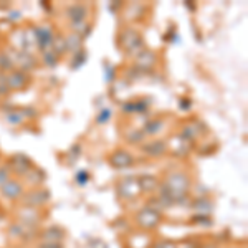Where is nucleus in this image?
Instances as JSON below:
<instances>
[{
    "instance_id": "f257e3e1",
    "label": "nucleus",
    "mask_w": 248,
    "mask_h": 248,
    "mask_svg": "<svg viewBox=\"0 0 248 248\" xmlns=\"http://www.w3.org/2000/svg\"><path fill=\"white\" fill-rule=\"evenodd\" d=\"M162 182L166 184V187L169 189L172 197H174L175 205H186L184 201H187V195L192 192V186H194L189 172L182 169L170 170Z\"/></svg>"
},
{
    "instance_id": "f03ea898",
    "label": "nucleus",
    "mask_w": 248,
    "mask_h": 248,
    "mask_svg": "<svg viewBox=\"0 0 248 248\" xmlns=\"http://www.w3.org/2000/svg\"><path fill=\"white\" fill-rule=\"evenodd\" d=\"M118 40H119V48H121L124 53H126V57H129V58H136L144 48H146L142 35L139 33L138 29H133V27H124V29L119 31Z\"/></svg>"
},
{
    "instance_id": "7ed1b4c3",
    "label": "nucleus",
    "mask_w": 248,
    "mask_h": 248,
    "mask_svg": "<svg viewBox=\"0 0 248 248\" xmlns=\"http://www.w3.org/2000/svg\"><path fill=\"white\" fill-rule=\"evenodd\" d=\"M134 220L141 230H146V232L155 230L162 222V212H157V210L151 209L149 205H146L136 212Z\"/></svg>"
},
{
    "instance_id": "20e7f679",
    "label": "nucleus",
    "mask_w": 248,
    "mask_h": 248,
    "mask_svg": "<svg viewBox=\"0 0 248 248\" xmlns=\"http://www.w3.org/2000/svg\"><path fill=\"white\" fill-rule=\"evenodd\" d=\"M12 60H14L15 70L25 71V73L30 75V71L37 70L40 65V60L35 57L31 51H20L17 48H9Z\"/></svg>"
},
{
    "instance_id": "39448f33",
    "label": "nucleus",
    "mask_w": 248,
    "mask_h": 248,
    "mask_svg": "<svg viewBox=\"0 0 248 248\" xmlns=\"http://www.w3.org/2000/svg\"><path fill=\"white\" fill-rule=\"evenodd\" d=\"M22 205L31 207V209H40V207L46 205L51 201V194L46 187H33L30 190H25L23 197L20 199Z\"/></svg>"
},
{
    "instance_id": "423d86ee",
    "label": "nucleus",
    "mask_w": 248,
    "mask_h": 248,
    "mask_svg": "<svg viewBox=\"0 0 248 248\" xmlns=\"http://www.w3.org/2000/svg\"><path fill=\"white\" fill-rule=\"evenodd\" d=\"M7 166H9L12 175H17V179H22L23 181V179L30 174V170L35 167V164L30 157H27L25 154H14L9 157Z\"/></svg>"
},
{
    "instance_id": "0eeeda50",
    "label": "nucleus",
    "mask_w": 248,
    "mask_h": 248,
    "mask_svg": "<svg viewBox=\"0 0 248 248\" xmlns=\"http://www.w3.org/2000/svg\"><path fill=\"white\" fill-rule=\"evenodd\" d=\"M31 37H33V43L43 53V51H48L51 48V43H53L55 38V30L51 25H37L31 29Z\"/></svg>"
},
{
    "instance_id": "6e6552de",
    "label": "nucleus",
    "mask_w": 248,
    "mask_h": 248,
    "mask_svg": "<svg viewBox=\"0 0 248 248\" xmlns=\"http://www.w3.org/2000/svg\"><path fill=\"white\" fill-rule=\"evenodd\" d=\"M139 149H141V153L146 155V157H151V159H159V157H162V155L169 154L167 141L161 138H153V139H149V141H144Z\"/></svg>"
},
{
    "instance_id": "1a4fd4ad",
    "label": "nucleus",
    "mask_w": 248,
    "mask_h": 248,
    "mask_svg": "<svg viewBox=\"0 0 248 248\" xmlns=\"http://www.w3.org/2000/svg\"><path fill=\"white\" fill-rule=\"evenodd\" d=\"M108 164H109L113 169L124 170V169H129V167L134 166L136 157L127 149L118 147V149H114L113 153L108 155Z\"/></svg>"
},
{
    "instance_id": "9d476101",
    "label": "nucleus",
    "mask_w": 248,
    "mask_h": 248,
    "mask_svg": "<svg viewBox=\"0 0 248 248\" xmlns=\"http://www.w3.org/2000/svg\"><path fill=\"white\" fill-rule=\"evenodd\" d=\"M119 199L123 201H136L141 195V189H139L138 177H124L116 186Z\"/></svg>"
},
{
    "instance_id": "9b49d317",
    "label": "nucleus",
    "mask_w": 248,
    "mask_h": 248,
    "mask_svg": "<svg viewBox=\"0 0 248 248\" xmlns=\"http://www.w3.org/2000/svg\"><path fill=\"white\" fill-rule=\"evenodd\" d=\"M25 184H23L22 179H17V177H12L9 182H5L2 187H0V195L3 199L10 202H15V201H20L25 194Z\"/></svg>"
},
{
    "instance_id": "f8f14e48",
    "label": "nucleus",
    "mask_w": 248,
    "mask_h": 248,
    "mask_svg": "<svg viewBox=\"0 0 248 248\" xmlns=\"http://www.w3.org/2000/svg\"><path fill=\"white\" fill-rule=\"evenodd\" d=\"M40 230L37 227H29L25 223H12L9 227V237L12 240H23V242H31L33 238H38Z\"/></svg>"
},
{
    "instance_id": "ddd939ff",
    "label": "nucleus",
    "mask_w": 248,
    "mask_h": 248,
    "mask_svg": "<svg viewBox=\"0 0 248 248\" xmlns=\"http://www.w3.org/2000/svg\"><path fill=\"white\" fill-rule=\"evenodd\" d=\"M203 133V123H201L199 119H195V121H187L184 123L181 126V129H179L177 136L181 139H184L186 142L192 144L195 141V139H199Z\"/></svg>"
},
{
    "instance_id": "4468645a",
    "label": "nucleus",
    "mask_w": 248,
    "mask_h": 248,
    "mask_svg": "<svg viewBox=\"0 0 248 248\" xmlns=\"http://www.w3.org/2000/svg\"><path fill=\"white\" fill-rule=\"evenodd\" d=\"M157 62H159L157 53H155L154 50H147V48H144L141 53L134 58V66L138 68V70H141L142 73H149L151 70H154L155 68Z\"/></svg>"
},
{
    "instance_id": "2eb2a0df",
    "label": "nucleus",
    "mask_w": 248,
    "mask_h": 248,
    "mask_svg": "<svg viewBox=\"0 0 248 248\" xmlns=\"http://www.w3.org/2000/svg\"><path fill=\"white\" fill-rule=\"evenodd\" d=\"M66 238V230L60 225H48L38 233V240L42 243H63Z\"/></svg>"
},
{
    "instance_id": "dca6fc26",
    "label": "nucleus",
    "mask_w": 248,
    "mask_h": 248,
    "mask_svg": "<svg viewBox=\"0 0 248 248\" xmlns=\"http://www.w3.org/2000/svg\"><path fill=\"white\" fill-rule=\"evenodd\" d=\"M7 79H9V86L12 91H23L31 85V77L25 71L12 70L7 73Z\"/></svg>"
},
{
    "instance_id": "f3484780",
    "label": "nucleus",
    "mask_w": 248,
    "mask_h": 248,
    "mask_svg": "<svg viewBox=\"0 0 248 248\" xmlns=\"http://www.w3.org/2000/svg\"><path fill=\"white\" fill-rule=\"evenodd\" d=\"M91 14V7L88 5V3H71V5L66 7L65 10V15L66 18L71 22H83V20H88V17H90Z\"/></svg>"
},
{
    "instance_id": "a211bd4d",
    "label": "nucleus",
    "mask_w": 248,
    "mask_h": 248,
    "mask_svg": "<svg viewBox=\"0 0 248 248\" xmlns=\"http://www.w3.org/2000/svg\"><path fill=\"white\" fill-rule=\"evenodd\" d=\"M17 218L20 223H25L29 227H38L42 215H40L38 209H31V207L22 205L20 209H17Z\"/></svg>"
},
{
    "instance_id": "6ab92c4d",
    "label": "nucleus",
    "mask_w": 248,
    "mask_h": 248,
    "mask_svg": "<svg viewBox=\"0 0 248 248\" xmlns=\"http://www.w3.org/2000/svg\"><path fill=\"white\" fill-rule=\"evenodd\" d=\"M166 119L164 118H153V119H147L142 126V133L146 138H157L159 134H162L166 131Z\"/></svg>"
},
{
    "instance_id": "aec40b11",
    "label": "nucleus",
    "mask_w": 248,
    "mask_h": 248,
    "mask_svg": "<svg viewBox=\"0 0 248 248\" xmlns=\"http://www.w3.org/2000/svg\"><path fill=\"white\" fill-rule=\"evenodd\" d=\"M138 184H139V189H141V194H149L153 195L157 192L159 189V181L157 175H153V174H142L138 177Z\"/></svg>"
},
{
    "instance_id": "412c9836",
    "label": "nucleus",
    "mask_w": 248,
    "mask_h": 248,
    "mask_svg": "<svg viewBox=\"0 0 248 248\" xmlns=\"http://www.w3.org/2000/svg\"><path fill=\"white\" fill-rule=\"evenodd\" d=\"M146 12L147 5H144L141 2H133L124 7V17H126L127 22H139V20L146 17Z\"/></svg>"
},
{
    "instance_id": "4be33fe9",
    "label": "nucleus",
    "mask_w": 248,
    "mask_h": 248,
    "mask_svg": "<svg viewBox=\"0 0 248 248\" xmlns=\"http://www.w3.org/2000/svg\"><path fill=\"white\" fill-rule=\"evenodd\" d=\"M190 209L195 212V215H205V217H210L212 210H214V202L210 201L209 197H195L194 201L190 202Z\"/></svg>"
},
{
    "instance_id": "5701e85b",
    "label": "nucleus",
    "mask_w": 248,
    "mask_h": 248,
    "mask_svg": "<svg viewBox=\"0 0 248 248\" xmlns=\"http://www.w3.org/2000/svg\"><path fill=\"white\" fill-rule=\"evenodd\" d=\"M172 141L177 142V146H174V144H170L167 141V147H169V153L172 155H175V157H186V155L190 153V144L181 139L177 134H175V138H172Z\"/></svg>"
},
{
    "instance_id": "b1692460",
    "label": "nucleus",
    "mask_w": 248,
    "mask_h": 248,
    "mask_svg": "<svg viewBox=\"0 0 248 248\" xmlns=\"http://www.w3.org/2000/svg\"><path fill=\"white\" fill-rule=\"evenodd\" d=\"M83 42H85V38L79 37V35L73 33V31H70L68 35H65V46H66V51L71 55L78 53V51H81L83 48Z\"/></svg>"
},
{
    "instance_id": "393cba45",
    "label": "nucleus",
    "mask_w": 248,
    "mask_h": 248,
    "mask_svg": "<svg viewBox=\"0 0 248 248\" xmlns=\"http://www.w3.org/2000/svg\"><path fill=\"white\" fill-rule=\"evenodd\" d=\"M124 139H126L127 144H131V146H141V144L146 141V136L141 129H138V127H127L126 131L123 133Z\"/></svg>"
},
{
    "instance_id": "a878e982",
    "label": "nucleus",
    "mask_w": 248,
    "mask_h": 248,
    "mask_svg": "<svg viewBox=\"0 0 248 248\" xmlns=\"http://www.w3.org/2000/svg\"><path fill=\"white\" fill-rule=\"evenodd\" d=\"M46 175H45V170L38 169V167H33V169L30 170V174L27 175L25 179H23V184H30V187H42L43 182H45Z\"/></svg>"
},
{
    "instance_id": "bb28decb",
    "label": "nucleus",
    "mask_w": 248,
    "mask_h": 248,
    "mask_svg": "<svg viewBox=\"0 0 248 248\" xmlns=\"http://www.w3.org/2000/svg\"><path fill=\"white\" fill-rule=\"evenodd\" d=\"M3 121L10 126H22V124L27 123V119L23 118V114L20 113V109H15V106L12 109H5L3 113Z\"/></svg>"
},
{
    "instance_id": "cd10ccee",
    "label": "nucleus",
    "mask_w": 248,
    "mask_h": 248,
    "mask_svg": "<svg viewBox=\"0 0 248 248\" xmlns=\"http://www.w3.org/2000/svg\"><path fill=\"white\" fill-rule=\"evenodd\" d=\"M12 70H15L14 60H12L10 50H2L0 51V71L2 73H10Z\"/></svg>"
},
{
    "instance_id": "c85d7f7f",
    "label": "nucleus",
    "mask_w": 248,
    "mask_h": 248,
    "mask_svg": "<svg viewBox=\"0 0 248 248\" xmlns=\"http://www.w3.org/2000/svg\"><path fill=\"white\" fill-rule=\"evenodd\" d=\"M70 31L79 35V37L85 38L88 33L91 31V23L88 20H83V22H71L70 23Z\"/></svg>"
},
{
    "instance_id": "c756f323",
    "label": "nucleus",
    "mask_w": 248,
    "mask_h": 248,
    "mask_svg": "<svg viewBox=\"0 0 248 248\" xmlns=\"http://www.w3.org/2000/svg\"><path fill=\"white\" fill-rule=\"evenodd\" d=\"M51 51H53L57 57H62L63 53L66 51V46H65V35L62 33H55V38H53V43H51Z\"/></svg>"
},
{
    "instance_id": "7c9ffc66",
    "label": "nucleus",
    "mask_w": 248,
    "mask_h": 248,
    "mask_svg": "<svg viewBox=\"0 0 248 248\" xmlns=\"http://www.w3.org/2000/svg\"><path fill=\"white\" fill-rule=\"evenodd\" d=\"M58 62H60V57H57V55H55L51 50L43 51V53H42V63L46 68H55L58 65Z\"/></svg>"
},
{
    "instance_id": "2f4dec72",
    "label": "nucleus",
    "mask_w": 248,
    "mask_h": 248,
    "mask_svg": "<svg viewBox=\"0 0 248 248\" xmlns=\"http://www.w3.org/2000/svg\"><path fill=\"white\" fill-rule=\"evenodd\" d=\"M86 62V51H78V53L71 55V60H70V66L73 70H78V68L83 66V63Z\"/></svg>"
},
{
    "instance_id": "473e14b6",
    "label": "nucleus",
    "mask_w": 248,
    "mask_h": 248,
    "mask_svg": "<svg viewBox=\"0 0 248 248\" xmlns=\"http://www.w3.org/2000/svg\"><path fill=\"white\" fill-rule=\"evenodd\" d=\"M12 93L10 86H9V79H7V73L0 71V98L3 96H9Z\"/></svg>"
},
{
    "instance_id": "72a5a7b5",
    "label": "nucleus",
    "mask_w": 248,
    "mask_h": 248,
    "mask_svg": "<svg viewBox=\"0 0 248 248\" xmlns=\"http://www.w3.org/2000/svg\"><path fill=\"white\" fill-rule=\"evenodd\" d=\"M111 114H113V111H111V108H101V111L98 113V116H96V123L98 124H106L108 121H109Z\"/></svg>"
},
{
    "instance_id": "f704fd0d",
    "label": "nucleus",
    "mask_w": 248,
    "mask_h": 248,
    "mask_svg": "<svg viewBox=\"0 0 248 248\" xmlns=\"http://www.w3.org/2000/svg\"><path fill=\"white\" fill-rule=\"evenodd\" d=\"M20 113L23 114V118L29 121V119H35L38 116V111L35 109L33 106H23V108H20Z\"/></svg>"
},
{
    "instance_id": "c9c22d12",
    "label": "nucleus",
    "mask_w": 248,
    "mask_h": 248,
    "mask_svg": "<svg viewBox=\"0 0 248 248\" xmlns=\"http://www.w3.org/2000/svg\"><path fill=\"white\" fill-rule=\"evenodd\" d=\"M10 179H12V172L9 169V166H7V164L0 166V187H2L5 182H9Z\"/></svg>"
},
{
    "instance_id": "e433bc0d",
    "label": "nucleus",
    "mask_w": 248,
    "mask_h": 248,
    "mask_svg": "<svg viewBox=\"0 0 248 248\" xmlns=\"http://www.w3.org/2000/svg\"><path fill=\"white\" fill-rule=\"evenodd\" d=\"M75 181H77L78 186H86L88 181H90V172L88 170H78L77 175H75Z\"/></svg>"
},
{
    "instance_id": "4c0bfd02",
    "label": "nucleus",
    "mask_w": 248,
    "mask_h": 248,
    "mask_svg": "<svg viewBox=\"0 0 248 248\" xmlns=\"http://www.w3.org/2000/svg\"><path fill=\"white\" fill-rule=\"evenodd\" d=\"M192 222L197 223V225H205V227L212 225V218L205 217V215H194V217H192Z\"/></svg>"
},
{
    "instance_id": "58836bf2",
    "label": "nucleus",
    "mask_w": 248,
    "mask_h": 248,
    "mask_svg": "<svg viewBox=\"0 0 248 248\" xmlns=\"http://www.w3.org/2000/svg\"><path fill=\"white\" fill-rule=\"evenodd\" d=\"M121 111L124 114H136V101H126L121 105Z\"/></svg>"
},
{
    "instance_id": "ea45409f",
    "label": "nucleus",
    "mask_w": 248,
    "mask_h": 248,
    "mask_svg": "<svg viewBox=\"0 0 248 248\" xmlns=\"http://www.w3.org/2000/svg\"><path fill=\"white\" fill-rule=\"evenodd\" d=\"M153 248H175V242H170V240H159L155 242Z\"/></svg>"
},
{
    "instance_id": "a19ab883",
    "label": "nucleus",
    "mask_w": 248,
    "mask_h": 248,
    "mask_svg": "<svg viewBox=\"0 0 248 248\" xmlns=\"http://www.w3.org/2000/svg\"><path fill=\"white\" fill-rule=\"evenodd\" d=\"M175 248H199L197 243L190 242V240H182V242H175Z\"/></svg>"
},
{
    "instance_id": "79ce46f5",
    "label": "nucleus",
    "mask_w": 248,
    "mask_h": 248,
    "mask_svg": "<svg viewBox=\"0 0 248 248\" xmlns=\"http://www.w3.org/2000/svg\"><path fill=\"white\" fill-rule=\"evenodd\" d=\"M35 248H65L63 243H42L40 242Z\"/></svg>"
},
{
    "instance_id": "37998d69",
    "label": "nucleus",
    "mask_w": 248,
    "mask_h": 248,
    "mask_svg": "<svg viewBox=\"0 0 248 248\" xmlns=\"http://www.w3.org/2000/svg\"><path fill=\"white\" fill-rule=\"evenodd\" d=\"M230 248H238V247H230Z\"/></svg>"
}]
</instances>
